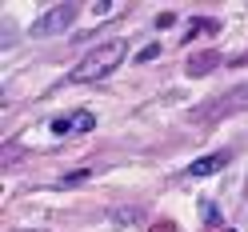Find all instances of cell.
I'll use <instances>...</instances> for the list:
<instances>
[{
    "label": "cell",
    "mask_w": 248,
    "mask_h": 232,
    "mask_svg": "<svg viewBox=\"0 0 248 232\" xmlns=\"http://www.w3.org/2000/svg\"><path fill=\"white\" fill-rule=\"evenodd\" d=\"M224 232H236V228H224Z\"/></svg>",
    "instance_id": "obj_14"
},
{
    "label": "cell",
    "mask_w": 248,
    "mask_h": 232,
    "mask_svg": "<svg viewBox=\"0 0 248 232\" xmlns=\"http://www.w3.org/2000/svg\"><path fill=\"white\" fill-rule=\"evenodd\" d=\"M148 232H180V228H176V224H172V220H156V224H152V228H148Z\"/></svg>",
    "instance_id": "obj_11"
},
{
    "label": "cell",
    "mask_w": 248,
    "mask_h": 232,
    "mask_svg": "<svg viewBox=\"0 0 248 232\" xmlns=\"http://www.w3.org/2000/svg\"><path fill=\"white\" fill-rule=\"evenodd\" d=\"M104 12H112V4H104V0H96V4H92V16H104Z\"/></svg>",
    "instance_id": "obj_13"
},
{
    "label": "cell",
    "mask_w": 248,
    "mask_h": 232,
    "mask_svg": "<svg viewBox=\"0 0 248 232\" xmlns=\"http://www.w3.org/2000/svg\"><path fill=\"white\" fill-rule=\"evenodd\" d=\"M228 160H232V152H228V148H220V152H212V156H200V160H192L184 176H192V180H196V176H212V172H220V168H224Z\"/></svg>",
    "instance_id": "obj_3"
},
{
    "label": "cell",
    "mask_w": 248,
    "mask_h": 232,
    "mask_svg": "<svg viewBox=\"0 0 248 232\" xmlns=\"http://www.w3.org/2000/svg\"><path fill=\"white\" fill-rule=\"evenodd\" d=\"M124 52H128V44H124V40H108V44H100V48H92V52L80 60V64L68 72V84H92V80H104L112 68H120Z\"/></svg>",
    "instance_id": "obj_1"
},
{
    "label": "cell",
    "mask_w": 248,
    "mask_h": 232,
    "mask_svg": "<svg viewBox=\"0 0 248 232\" xmlns=\"http://www.w3.org/2000/svg\"><path fill=\"white\" fill-rule=\"evenodd\" d=\"M216 64H220V56H216V52H192L188 56V64H184V72H188V76H204V72H212Z\"/></svg>",
    "instance_id": "obj_4"
},
{
    "label": "cell",
    "mask_w": 248,
    "mask_h": 232,
    "mask_svg": "<svg viewBox=\"0 0 248 232\" xmlns=\"http://www.w3.org/2000/svg\"><path fill=\"white\" fill-rule=\"evenodd\" d=\"M204 224H220V212H216L212 204H204Z\"/></svg>",
    "instance_id": "obj_12"
},
{
    "label": "cell",
    "mask_w": 248,
    "mask_h": 232,
    "mask_svg": "<svg viewBox=\"0 0 248 232\" xmlns=\"http://www.w3.org/2000/svg\"><path fill=\"white\" fill-rule=\"evenodd\" d=\"M92 124H96L92 112H76V116H72V128H76V132H92Z\"/></svg>",
    "instance_id": "obj_6"
},
{
    "label": "cell",
    "mask_w": 248,
    "mask_h": 232,
    "mask_svg": "<svg viewBox=\"0 0 248 232\" xmlns=\"http://www.w3.org/2000/svg\"><path fill=\"white\" fill-rule=\"evenodd\" d=\"M176 24V12H160L156 16V28H172Z\"/></svg>",
    "instance_id": "obj_10"
},
{
    "label": "cell",
    "mask_w": 248,
    "mask_h": 232,
    "mask_svg": "<svg viewBox=\"0 0 248 232\" xmlns=\"http://www.w3.org/2000/svg\"><path fill=\"white\" fill-rule=\"evenodd\" d=\"M64 132H72V120H68V116L52 120V136H64Z\"/></svg>",
    "instance_id": "obj_8"
},
{
    "label": "cell",
    "mask_w": 248,
    "mask_h": 232,
    "mask_svg": "<svg viewBox=\"0 0 248 232\" xmlns=\"http://www.w3.org/2000/svg\"><path fill=\"white\" fill-rule=\"evenodd\" d=\"M156 56H160V44H148L144 52H136V60H140V64H144V60H156Z\"/></svg>",
    "instance_id": "obj_9"
},
{
    "label": "cell",
    "mask_w": 248,
    "mask_h": 232,
    "mask_svg": "<svg viewBox=\"0 0 248 232\" xmlns=\"http://www.w3.org/2000/svg\"><path fill=\"white\" fill-rule=\"evenodd\" d=\"M72 16H76V8H72V4H56V8H48V12H44V16L32 24V36H36V40H44V36L64 32V28L72 24Z\"/></svg>",
    "instance_id": "obj_2"
},
{
    "label": "cell",
    "mask_w": 248,
    "mask_h": 232,
    "mask_svg": "<svg viewBox=\"0 0 248 232\" xmlns=\"http://www.w3.org/2000/svg\"><path fill=\"white\" fill-rule=\"evenodd\" d=\"M216 28H220V20H212V16H208V20H204V16H196V20L188 24V32H184V44H192L196 36H204V32L212 36V32H216Z\"/></svg>",
    "instance_id": "obj_5"
},
{
    "label": "cell",
    "mask_w": 248,
    "mask_h": 232,
    "mask_svg": "<svg viewBox=\"0 0 248 232\" xmlns=\"http://www.w3.org/2000/svg\"><path fill=\"white\" fill-rule=\"evenodd\" d=\"M88 176H92V172H88V168H80V172H68V176H64V180H60V184H64V188H76V184H84Z\"/></svg>",
    "instance_id": "obj_7"
}]
</instances>
